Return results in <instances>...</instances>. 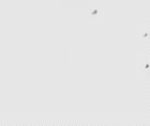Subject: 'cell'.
<instances>
[{
    "label": "cell",
    "instance_id": "cell-1",
    "mask_svg": "<svg viewBox=\"0 0 150 126\" xmlns=\"http://www.w3.org/2000/svg\"><path fill=\"white\" fill-rule=\"evenodd\" d=\"M147 57L146 54H140L137 58V79L142 82L147 81L149 78Z\"/></svg>",
    "mask_w": 150,
    "mask_h": 126
},
{
    "label": "cell",
    "instance_id": "cell-2",
    "mask_svg": "<svg viewBox=\"0 0 150 126\" xmlns=\"http://www.w3.org/2000/svg\"><path fill=\"white\" fill-rule=\"evenodd\" d=\"M17 11L12 7H5L0 8V23L4 25H11L15 23Z\"/></svg>",
    "mask_w": 150,
    "mask_h": 126
},
{
    "label": "cell",
    "instance_id": "cell-3",
    "mask_svg": "<svg viewBox=\"0 0 150 126\" xmlns=\"http://www.w3.org/2000/svg\"><path fill=\"white\" fill-rule=\"evenodd\" d=\"M74 56L71 52H68V51H64V52L60 53L57 58V64L60 69L68 70L71 68L74 64Z\"/></svg>",
    "mask_w": 150,
    "mask_h": 126
},
{
    "label": "cell",
    "instance_id": "cell-4",
    "mask_svg": "<svg viewBox=\"0 0 150 126\" xmlns=\"http://www.w3.org/2000/svg\"><path fill=\"white\" fill-rule=\"evenodd\" d=\"M61 7L64 8H86L89 6L87 0H58Z\"/></svg>",
    "mask_w": 150,
    "mask_h": 126
},
{
    "label": "cell",
    "instance_id": "cell-5",
    "mask_svg": "<svg viewBox=\"0 0 150 126\" xmlns=\"http://www.w3.org/2000/svg\"><path fill=\"white\" fill-rule=\"evenodd\" d=\"M140 28H137V35L139 36H146L147 33H148V25L146 24H140L139 25Z\"/></svg>",
    "mask_w": 150,
    "mask_h": 126
}]
</instances>
